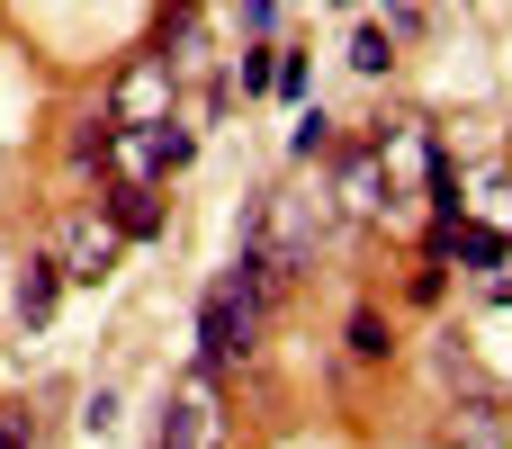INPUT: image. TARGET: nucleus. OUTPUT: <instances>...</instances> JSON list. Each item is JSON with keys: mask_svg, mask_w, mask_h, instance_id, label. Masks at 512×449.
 Masks as SVG:
<instances>
[{"mask_svg": "<svg viewBox=\"0 0 512 449\" xmlns=\"http://www.w3.org/2000/svg\"><path fill=\"white\" fill-rule=\"evenodd\" d=\"M117 243H126V234H117L108 216H72V225H63V279L99 288V279L117 270Z\"/></svg>", "mask_w": 512, "mask_h": 449, "instance_id": "f257e3e1", "label": "nucleus"}, {"mask_svg": "<svg viewBox=\"0 0 512 449\" xmlns=\"http://www.w3.org/2000/svg\"><path fill=\"white\" fill-rule=\"evenodd\" d=\"M108 117H126V126H162V117H171V63L144 54V63L117 81V108H108Z\"/></svg>", "mask_w": 512, "mask_h": 449, "instance_id": "f03ea898", "label": "nucleus"}, {"mask_svg": "<svg viewBox=\"0 0 512 449\" xmlns=\"http://www.w3.org/2000/svg\"><path fill=\"white\" fill-rule=\"evenodd\" d=\"M216 396H207V378H189L180 396H171V414H162V449H216Z\"/></svg>", "mask_w": 512, "mask_h": 449, "instance_id": "7ed1b4c3", "label": "nucleus"}, {"mask_svg": "<svg viewBox=\"0 0 512 449\" xmlns=\"http://www.w3.org/2000/svg\"><path fill=\"white\" fill-rule=\"evenodd\" d=\"M54 297H63V261H54V252L18 261V279H9V306H18V324H27V333H45V324H54Z\"/></svg>", "mask_w": 512, "mask_h": 449, "instance_id": "20e7f679", "label": "nucleus"}, {"mask_svg": "<svg viewBox=\"0 0 512 449\" xmlns=\"http://www.w3.org/2000/svg\"><path fill=\"white\" fill-rule=\"evenodd\" d=\"M387 198H396L387 162H378V153H351V171H342V216H387Z\"/></svg>", "mask_w": 512, "mask_h": 449, "instance_id": "39448f33", "label": "nucleus"}, {"mask_svg": "<svg viewBox=\"0 0 512 449\" xmlns=\"http://www.w3.org/2000/svg\"><path fill=\"white\" fill-rule=\"evenodd\" d=\"M450 449H512L504 414H486V405H459V414H450Z\"/></svg>", "mask_w": 512, "mask_h": 449, "instance_id": "423d86ee", "label": "nucleus"}, {"mask_svg": "<svg viewBox=\"0 0 512 449\" xmlns=\"http://www.w3.org/2000/svg\"><path fill=\"white\" fill-rule=\"evenodd\" d=\"M108 225H117V234H135V243H144V234H162V207H153V189H135V180H126Z\"/></svg>", "mask_w": 512, "mask_h": 449, "instance_id": "0eeeda50", "label": "nucleus"}, {"mask_svg": "<svg viewBox=\"0 0 512 449\" xmlns=\"http://www.w3.org/2000/svg\"><path fill=\"white\" fill-rule=\"evenodd\" d=\"M288 153H297V162H324V153H333V117H324V108H297V135H288Z\"/></svg>", "mask_w": 512, "mask_h": 449, "instance_id": "6e6552de", "label": "nucleus"}, {"mask_svg": "<svg viewBox=\"0 0 512 449\" xmlns=\"http://www.w3.org/2000/svg\"><path fill=\"white\" fill-rule=\"evenodd\" d=\"M387 63H396V45H387V27H360V36H351V72H369V81H378Z\"/></svg>", "mask_w": 512, "mask_h": 449, "instance_id": "1a4fd4ad", "label": "nucleus"}, {"mask_svg": "<svg viewBox=\"0 0 512 449\" xmlns=\"http://www.w3.org/2000/svg\"><path fill=\"white\" fill-rule=\"evenodd\" d=\"M396 342H387V324L378 315H351V360H387Z\"/></svg>", "mask_w": 512, "mask_h": 449, "instance_id": "9d476101", "label": "nucleus"}, {"mask_svg": "<svg viewBox=\"0 0 512 449\" xmlns=\"http://www.w3.org/2000/svg\"><path fill=\"white\" fill-rule=\"evenodd\" d=\"M72 162L90 171V162H108V117H81V135H72Z\"/></svg>", "mask_w": 512, "mask_h": 449, "instance_id": "9b49d317", "label": "nucleus"}, {"mask_svg": "<svg viewBox=\"0 0 512 449\" xmlns=\"http://www.w3.org/2000/svg\"><path fill=\"white\" fill-rule=\"evenodd\" d=\"M270 72H279V54H270V45H252V54L234 63V81H243V90H270Z\"/></svg>", "mask_w": 512, "mask_h": 449, "instance_id": "f8f14e48", "label": "nucleus"}, {"mask_svg": "<svg viewBox=\"0 0 512 449\" xmlns=\"http://www.w3.org/2000/svg\"><path fill=\"white\" fill-rule=\"evenodd\" d=\"M0 449H36V423H27L18 405H0Z\"/></svg>", "mask_w": 512, "mask_h": 449, "instance_id": "ddd939ff", "label": "nucleus"}, {"mask_svg": "<svg viewBox=\"0 0 512 449\" xmlns=\"http://www.w3.org/2000/svg\"><path fill=\"white\" fill-rule=\"evenodd\" d=\"M270 81H279L288 99H306V54H279V72H270Z\"/></svg>", "mask_w": 512, "mask_h": 449, "instance_id": "4468645a", "label": "nucleus"}, {"mask_svg": "<svg viewBox=\"0 0 512 449\" xmlns=\"http://www.w3.org/2000/svg\"><path fill=\"white\" fill-rule=\"evenodd\" d=\"M486 297H495V306H512V252L495 261V279H486Z\"/></svg>", "mask_w": 512, "mask_h": 449, "instance_id": "2eb2a0df", "label": "nucleus"}, {"mask_svg": "<svg viewBox=\"0 0 512 449\" xmlns=\"http://www.w3.org/2000/svg\"><path fill=\"white\" fill-rule=\"evenodd\" d=\"M279 18V0H243V27H270Z\"/></svg>", "mask_w": 512, "mask_h": 449, "instance_id": "dca6fc26", "label": "nucleus"}, {"mask_svg": "<svg viewBox=\"0 0 512 449\" xmlns=\"http://www.w3.org/2000/svg\"><path fill=\"white\" fill-rule=\"evenodd\" d=\"M333 9H351V0H333Z\"/></svg>", "mask_w": 512, "mask_h": 449, "instance_id": "f3484780", "label": "nucleus"}]
</instances>
